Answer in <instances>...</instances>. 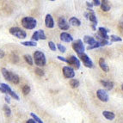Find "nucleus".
I'll return each mask as SVG.
<instances>
[{
	"mask_svg": "<svg viewBox=\"0 0 123 123\" xmlns=\"http://www.w3.org/2000/svg\"><path fill=\"white\" fill-rule=\"evenodd\" d=\"M23 59H24L25 61L29 64V66H33L34 60H33V58L31 57V55H29V54H24V56H23Z\"/></svg>",
	"mask_w": 123,
	"mask_h": 123,
	"instance_id": "23",
	"label": "nucleus"
},
{
	"mask_svg": "<svg viewBox=\"0 0 123 123\" xmlns=\"http://www.w3.org/2000/svg\"><path fill=\"white\" fill-rule=\"evenodd\" d=\"M66 63L69 65V66H71V67H74L75 69H77V70H78L80 68V66H81V63H80V60H78V58H77L76 56L74 55H72L70 56V57L68 58V59H66Z\"/></svg>",
	"mask_w": 123,
	"mask_h": 123,
	"instance_id": "7",
	"label": "nucleus"
},
{
	"mask_svg": "<svg viewBox=\"0 0 123 123\" xmlns=\"http://www.w3.org/2000/svg\"><path fill=\"white\" fill-rule=\"evenodd\" d=\"M22 45L25 46V47H36L37 43L35 41H23V42H22Z\"/></svg>",
	"mask_w": 123,
	"mask_h": 123,
	"instance_id": "26",
	"label": "nucleus"
},
{
	"mask_svg": "<svg viewBox=\"0 0 123 123\" xmlns=\"http://www.w3.org/2000/svg\"><path fill=\"white\" fill-rule=\"evenodd\" d=\"M58 26L61 30H68L70 28V24L67 23V21L64 17H60L58 20Z\"/></svg>",
	"mask_w": 123,
	"mask_h": 123,
	"instance_id": "12",
	"label": "nucleus"
},
{
	"mask_svg": "<svg viewBox=\"0 0 123 123\" xmlns=\"http://www.w3.org/2000/svg\"><path fill=\"white\" fill-rule=\"evenodd\" d=\"M109 29H105V28H103V27H100V28H98V33H97V35H98L100 38H102V39L108 40V41H109V36L108 35V33H109Z\"/></svg>",
	"mask_w": 123,
	"mask_h": 123,
	"instance_id": "13",
	"label": "nucleus"
},
{
	"mask_svg": "<svg viewBox=\"0 0 123 123\" xmlns=\"http://www.w3.org/2000/svg\"><path fill=\"white\" fill-rule=\"evenodd\" d=\"M101 46H100V44H99V42L98 41H97L95 44H93V45H91V46H88L87 47V49L88 50H91V49H95V48H98V47H100Z\"/></svg>",
	"mask_w": 123,
	"mask_h": 123,
	"instance_id": "32",
	"label": "nucleus"
},
{
	"mask_svg": "<svg viewBox=\"0 0 123 123\" xmlns=\"http://www.w3.org/2000/svg\"><path fill=\"white\" fill-rule=\"evenodd\" d=\"M62 72L65 78H73L75 77V72L74 69L71 66H64L62 69Z\"/></svg>",
	"mask_w": 123,
	"mask_h": 123,
	"instance_id": "10",
	"label": "nucleus"
},
{
	"mask_svg": "<svg viewBox=\"0 0 123 123\" xmlns=\"http://www.w3.org/2000/svg\"><path fill=\"white\" fill-rule=\"evenodd\" d=\"M69 23L72 24V26H75V27H79L81 25V21L79 19H78L77 17H71L70 20H69Z\"/></svg>",
	"mask_w": 123,
	"mask_h": 123,
	"instance_id": "22",
	"label": "nucleus"
},
{
	"mask_svg": "<svg viewBox=\"0 0 123 123\" xmlns=\"http://www.w3.org/2000/svg\"><path fill=\"white\" fill-rule=\"evenodd\" d=\"M22 25L26 29H34L37 25V21L34 17H26L22 19Z\"/></svg>",
	"mask_w": 123,
	"mask_h": 123,
	"instance_id": "3",
	"label": "nucleus"
},
{
	"mask_svg": "<svg viewBox=\"0 0 123 123\" xmlns=\"http://www.w3.org/2000/svg\"><path fill=\"white\" fill-rule=\"evenodd\" d=\"M56 47H57V48L59 49V51L60 52H61V53H66V47H65V46H63L62 44H57L56 45Z\"/></svg>",
	"mask_w": 123,
	"mask_h": 123,
	"instance_id": "31",
	"label": "nucleus"
},
{
	"mask_svg": "<svg viewBox=\"0 0 123 123\" xmlns=\"http://www.w3.org/2000/svg\"><path fill=\"white\" fill-rule=\"evenodd\" d=\"M0 91L3 92V93H4V94L10 95V97H13V98L16 99V100H17V101L20 100V97H19L18 95L15 92V91H13L8 84H4V83H1V84H0Z\"/></svg>",
	"mask_w": 123,
	"mask_h": 123,
	"instance_id": "4",
	"label": "nucleus"
},
{
	"mask_svg": "<svg viewBox=\"0 0 123 123\" xmlns=\"http://www.w3.org/2000/svg\"><path fill=\"white\" fill-rule=\"evenodd\" d=\"M57 59H58V60H60V61H63V62H66V61H67L66 58L62 57V56H57Z\"/></svg>",
	"mask_w": 123,
	"mask_h": 123,
	"instance_id": "35",
	"label": "nucleus"
},
{
	"mask_svg": "<svg viewBox=\"0 0 123 123\" xmlns=\"http://www.w3.org/2000/svg\"><path fill=\"white\" fill-rule=\"evenodd\" d=\"M84 43L88 44L89 46H91L93 44H95L97 42V41L95 40V38H93L92 36H90V35H85L84 37Z\"/></svg>",
	"mask_w": 123,
	"mask_h": 123,
	"instance_id": "19",
	"label": "nucleus"
},
{
	"mask_svg": "<svg viewBox=\"0 0 123 123\" xmlns=\"http://www.w3.org/2000/svg\"><path fill=\"white\" fill-rule=\"evenodd\" d=\"M34 61H35V65L38 66L39 67L46 66L47 64V59L46 56L41 51H35L34 53Z\"/></svg>",
	"mask_w": 123,
	"mask_h": 123,
	"instance_id": "2",
	"label": "nucleus"
},
{
	"mask_svg": "<svg viewBox=\"0 0 123 123\" xmlns=\"http://www.w3.org/2000/svg\"><path fill=\"white\" fill-rule=\"evenodd\" d=\"M92 4L93 6H100L101 1H99V0H94V1H92Z\"/></svg>",
	"mask_w": 123,
	"mask_h": 123,
	"instance_id": "34",
	"label": "nucleus"
},
{
	"mask_svg": "<svg viewBox=\"0 0 123 123\" xmlns=\"http://www.w3.org/2000/svg\"><path fill=\"white\" fill-rule=\"evenodd\" d=\"M89 10V20L92 23L93 25L97 26L98 21H97V18L96 17V14H95V11L93 10H90V9H88Z\"/></svg>",
	"mask_w": 123,
	"mask_h": 123,
	"instance_id": "16",
	"label": "nucleus"
},
{
	"mask_svg": "<svg viewBox=\"0 0 123 123\" xmlns=\"http://www.w3.org/2000/svg\"><path fill=\"white\" fill-rule=\"evenodd\" d=\"M31 39H32V41H35V42H36V41H39V40H46L47 39V36H46L44 31L40 29V30L35 31V33L33 34Z\"/></svg>",
	"mask_w": 123,
	"mask_h": 123,
	"instance_id": "11",
	"label": "nucleus"
},
{
	"mask_svg": "<svg viewBox=\"0 0 123 123\" xmlns=\"http://www.w3.org/2000/svg\"><path fill=\"white\" fill-rule=\"evenodd\" d=\"M4 112L6 116H10V115H11V109L7 104L4 105Z\"/></svg>",
	"mask_w": 123,
	"mask_h": 123,
	"instance_id": "27",
	"label": "nucleus"
},
{
	"mask_svg": "<svg viewBox=\"0 0 123 123\" xmlns=\"http://www.w3.org/2000/svg\"><path fill=\"white\" fill-rule=\"evenodd\" d=\"M103 115L106 118L107 120H110V121H112V120H114L115 118V113H113V112H111V111H103Z\"/></svg>",
	"mask_w": 123,
	"mask_h": 123,
	"instance_id": "21",
	"label": "nucleus"
},
{
	"mask_svg": "<svg viewBox=\"0 0 123 123\" xmlns=\"http://www.w3.org/2000/svg\"><path fill=\"white\" fill-rule=\"evenodd\" d=\"M1 72H2V74H3V76H4V78L6 80H8V81H10V82H11L14 84H19V82H20V78H19L18 75L10 72V71H8L7 69H5V68H2V69H1Z\"/></svg>",
	"mask_w": 123,
	"mask_h": 123,
	"instance_id": "1",
	"label": "nucleus"
},
{
	"mask_svg": "<svg viewBox=\"0 0 123 123\" xmlns=\"http://www.w3.org/2000/svg\"><path fill=\"white\" fill-rule=\"evenodd\" d=\"M78 57H79L80 60H82V62L84 63V65L86 66V67H88V68L94 67V64H93L92 60H90V58L87 55L86 53H82V54L78 55Z\"/></svg>",
	"mask_w": 123,
	"mask_h": 123,
	"instance_id": "8",
	"label": "nucleus"
},
{
	"mask_svg": "<svg viewBox=\"0 0 123 123\" xmlns=\"http://www.w3.org/2000/svg\"><path fill=\"white\" fill-rule=\"evenodd\" d=\"M109 40H110V42H117V41H122V38H121L120 36H117L115 35H111L109 36Z\"/></svg>",
	"mask_w": 123,
	"mask_h": 123,
	"instance_id": "25",
	"label": "nucleus"
},
{
	"mask_svg": "<svg viewBox=\"0 0 123 123\" xmlns=\"http://www.w3.org/2000/svg\"><path fill=\"white\" fill-rule=\"evenodd\" d=\"M86 5H87V7H88V9H90V10H92V7H93L92 3L86 2Z\"/></svg>",
	"mask_w": 123,
	"mask_h": 123,
	"instance_id": "36",
	"label": "nucleus"
},
{
	"mask_svg": "<svg viewBox=\"0 0 123 123\" xmlns=\"http://www.w3.org/2000/svg\"><path fill=\"white\" fill-rule=\"evenodd\" d=\"M99 66H100L101 69L104 72H109V66L107 65L106 61H105V60L103 58H100V59H99Z\"/></svg>",
	"mask_w": 123,
	"mask_h": 123,
	"instance_id": "17",
	"label": "nucleus"
},
{
	"mask_svg": "<svg viewBox=\"0 0 123 123\" xmlns=\"http://www.w3.org/2000/svg\"><path fill=\"white\" fill-rule=\"evenodd\" d=\"M120 27H121V29H123V15L121 16V20H120Z\"/></svg>",
	"mask_w": 123,
	"mask_h": 123,
	"instance_id": "37",
	"label": "nucleus"
},
{
	"mask_svg": "<svg viewBox=\"0 0 123 123\" xmlns=\"http://www.w3.org/2000/svg\"><path fill=\"white\" fill-rule=\"evenodd\" d=\"M4 57V52L0 49V59H3Z\"/></svg>",
	"mask_w": 123,
	"mask_h": 123,
	"instance_id": "39",
	"label": "nucleus"
},
{
	"mask_svg": "<svg viewBox=\"0 0 123 123\" xmlns=\"http://www.w3.org/2000/svg\"><path fill=\"white\" fill-rule=\"evenodd\" d=\"M26 123H36V122H35V120H33V119H29L28 121H26Z\"/></svg>",
	"mask_w": 123,
	"mask_h": 123,
	"instance_id": "40",
	"label": "nucleus"
},
{
	"mask_svg": "<svg viewBox=\"0 0 123 123\" xmlns=\"http://www.w3.org/2000/svg\"><path fill=\"white\" fill-rule=\"evenodd\" d=\"M22 90H23V93L24 95H28L29 92H30V90H31V89H30V86H29V85H24V86L23 87V89H22Z\"/></svg>",
	"mask_w": 123,
	"mask_h": 123,
	"instance_id": "29",
	"label": "nucleus"
},
{
	"mask_svg": "<svg viewBox=\"0 0 123 123\" xmlns=\"http://www.w3.org/2000/svg\"><path fill=\"white\" fill-rule=\"evenodd\" d=\"M84 17H85L86 19H89V13H87V12L84 13Z\"/></svg>",
	"mask_w": 123,
	"mask_h": 123,
	"instance_id": "41",
	"label": "nucleus"
},
{
	"mask_svg": "<svg viewBox=\"0 0 123 123\" xmlns=\"http://www.w3.org/2000/svg\"><path fill=\"white\" fill-rule=\"evenodd\" d=\"M97 98H98L99 100L102 101V102H103V103H107V102H109V94L107 93L106 90H103V89L97 90Z\"/></svg>",
	"mask_w": 123,
	"mask_h": 123,
	"instance_id": "9",
	"label": "nucleus"
},
{
	"mask_svg": "<svg viewBox=\"0 0 123 123\" xmlns=\"http://www.w3.org/2000/svg\"><path fill=\"white\" fill-rule=\"evenodd\" d=\"M45 24L46 27L48 28V29H53L54 27V21H53V18L50 14H47L45 18Z\"/></svg>",
	"mask_w": 123,
	"mask_h": 123,
	"instance_id": "14",
	"label": "nucleus"
},
{
	"mask_svg": "<svg viewBox=\"0 0 123 123\" xmlns=\"http://www.w3.org/2000/svg\"><path fill=\"white\" fill-rule=\"evenodd\" d=\"M70 85L72 88L75 89V88H78V86L80 85V82L78 81V79H71L70 80Z\"/></svg>",
	"mask_w": 123,
	"mask_h": 123,
	"instance_id": "24",
	"label": "nucleus"
},
{
	"mask_svg": "<svg viewBox=\"0 0 123 123\" xmlns=\"http://www.w3.org/2000/svg\"><path fill=\"white\" fill-rule=\"evenodd\" d=\"M30 115H31V117H32V119L35 120V122H36V123H44L43 121H41V118H40V117L37 116V115H35V114H34V113H30Z\"/></svg>",
	"mask_w": 123,
	"mask_h": 123,
	"instance_id": "28",
	"label": "nucleus"
},
{
	"mask_svg": "<svg viewBox=\"0 0 123 123\" xmlns=\"http://www.w3.org/2000/svg\"><path fill=\"white\" fill-rule=\"evenodd\" d=\"M121 90H123V84H121Z\"/></svg>",
	"mask_w": 123,
	"mask_h": 123,
	"instance_id": "43",
	"label": "nucleus"
},
{
	"mask_svg": "<svg viewBox=\"0 0 123 123\" xmlns=\"http://www.w3.org/2000/svg\"><path fill=\"white\" fill-rule=\"evenodd\" d=\"M4 99H5V102H6L7 103H10V97H9V96H5V97H4Z\"/></svg>",
	"mask_w": 123,
	"mask_h": 123,
	"instance_id": "38",
	"label": "nucleus"
},
{
	"mask_svg": "<svg viewBox=\"0 0 123 123\" xmlns=\"http://www.w3.org/2000/svg\"><path fill=\"white\" fill-rule=\"evenodd\" d=\"M60 40L63 42H72L73 41V37L70 35V34L66 33V32H63L60 34Z\"/></svg>",
	"mask_w": 123,
	"mask_h": 123,
	"instance_id": "15",
	"label": "nucleus"
},
{
	"mask_svg": "<svg viewBox=\"0 0 123 123\" xmlns=\"http://www.w3.org/2000/svg\"><path fill=\"white\" fill-rule=\"evenodd\" d=\"M91 28H92V29L94 31H96V26L95 25H93V24H91Z\"/></svg>",
	"mask_w": 123,
	"mask_h": 123,
	"instance_id": "42",
	"label": "nucleus"
},
{
	"mask_svg": "<svg viewBox=\"0 0 123 123\" xmlns=\"http://www.w3.org/2000/svg\"><path fill=\"white\" fill-rule=\"evenodd\" d=\"M100 6H101L102 10H103V11H105V12L110 10V5H109V1H107V0H103V1H102V2H101Z\"/></svg>",
	"mask_w": 123,
	"mask_h": 123,
	"instance_id": "20",
	"label": "nucleus"
},
{
	"mask_svg": "<svg viewBox=\"0 0 123 123\" xmlns=\"http://www.w3.org/2000/svg\"><path fill=\"white\" fill-rule=\"evenodd\" d=\"M35 74L36 75H38V76H40V77H42V76H44V71L42 70V69H41L40 67H37L36 69L35 70Z\"/></svg>",
	"mask_w": 123,
	"mask_h": 123,
	"instance_id": "30",
	"label": "nucleus"
},
{
	"mask_svg": "<svg viewBox=\"0 0 123 123\" xmlns=\"http://www.w3.org/2000/svg\"><path fill=\"white\" fill-rule=\"evenodd\" d=\"M72 48L77 53L78 55H80L82 53H84V50H85V47H84V42L82 41V40H76L72 42Z\"/></svg>",
	"mask_w": 123,
	"mask_h": 123,
	"instance_id": "6",
	"label": "nucleus"
},
{
	"mask_svg": "<svg viewBox=\"0 0 123 123\" xmlns=\"http://www.w3.org/2000/svg\"><path fill=\"white\" fill-rule=\"evenodd\" d=\"M101 84H103V86L107 90H111L114 88V83L111 81H108V80H101Z\"/></svg>",
	"mask_w": 123,
	"mask_h": 123,
	"instance_id": "18",
	"label": "nucleus"
},
{
	"mask_svg": "<svg viewBox=\"0 0 123 123\" xmlns=\"http://www.w3.org/2000/svg\"><path fill=\"white\" fill-rule=\"evenodd\" d=\"M48 47H49V48L52 51H56V49H57L56 44L54 43L53 41H49V42H48Z\"/></svg>",
	"mask_w": 123,
	"mask_h": 123,
	"instance_id": "33",
	"label": "nucleus"
},
{
	"mask_svg": "<svg viewBox=\"0 0 123 123\" xmlns=\"http://www.w3.org/2000/svg\"><path fill=\"white\" fill-rule=\"evenodd\" d=\"M10 33L12 35L16 36L18 39H25L27 37V33L23 29H20L18 27H12L10 29Z\"/></svg>",
	"mask_w": 123,
	"mask_h": 123,
	"instance_id": "5",
	"label": "nucleus"
}]
</instances>
